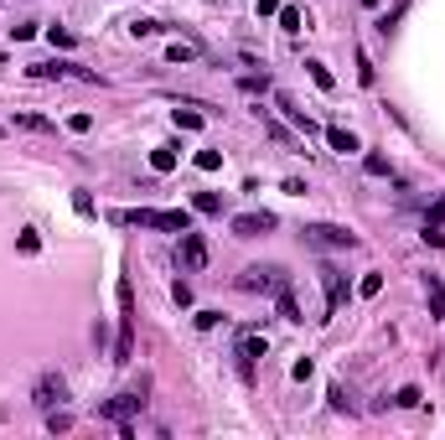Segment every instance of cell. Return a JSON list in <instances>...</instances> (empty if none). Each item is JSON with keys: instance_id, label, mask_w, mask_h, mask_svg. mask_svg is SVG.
<instances>
[{"instance_id": "obj_1", "label": "cell", "mask_w": 445, "mask_h": 440, "mask_svg": "<svg viewBox=\"0 0 445 440\" xmlns=\"http://www.w3.org/2000/svg\"><path fill=\"white\" fill-rule=\"evenodd\" d=\"M109 223L119 228H166V233H187L192 212L187 208H135V212H109Z\"/></svg>"}, {"instance_id": "obj_2", "label": "cell", "mask_w": 445, "mask_h": 440, "mask_svg": "<svg viewBox=\"0 0 445 440\" xmlns=\"http://www.w3.org/2000/svg\"><path fill=\"white\" fill-rule=\"evenodd\" d=\"M238 290H254V295H280V290H290V275H285L280 265H249L244 275H238Z\"/></svg>"}, {"instance_id": "obj_3", "label": "cell", "mask_w": 445, "mask_h": 440, "mask_svg": "<svg viewBox=\"0 0 445 440\" xmlns=\"http://www.w3.org/2000/svg\"><path fill=\"white\" fill-rule=\"evenodd\" d=\"M31 404L47 415V409H62L68 404V378H62L58 368H47L42 378H36V389H31Z\"/></svg>"}, {"instance_id": "obj_4", "label": "cell", "mask_w": 445, "mask_h": 440, "mask_svg": "<svg viewBox=\"0 0 445 440\" xmlns=\"http://www.w3.org/2000/svg\"><path fill=\"white\" fill-rule=\"evenodd\" d=\"M305 243L311 249H357V233L337 228V223H305Z\"/></svg>"}, {"instance_id": "obj_5", "label": "cell", "mask_w": 445, "mask_h": 440, "mask_svg": "<svg viewBox=\"0 0 445 440\" xmlns=\"http://www.w3.org/2000/svg\"><path fill=\"white\" fill-rule=\"evenodd\" d=\"M145 409V378H140V389H129V394H114V399H104V404H99V415L104 419H129V415H140Z\"/></svg>"}, {"instance_id": "obj_6", "label": "cell", "mask_w": 445, "mask_h": 440, "mask_svg": "<svg viewBox=\"0 0 445 440\" xmlns=\"http://www.w3.org/2000/svg\"><path fill=\"white\" fill-rule=\"evenodd\" d=\"M31 78H78V83H104L99 73H88V68H78V62H62V58H52V62H31Z\"/></svg>"}, {"instance_id": "obj_7", "label": "cell", "mask_w": 445, "mask_h": 440, "mask_svg": "<svg viewBox=\"0 0 445 440\" xmlns=\"http://www.w3.org/2000/svg\"><path fill=\"white\" fill-rule=\"evenodd\" d=\"M176 265H181V269H207V239H202L197 228L181 233V243H176Z\"/></svg>"}, {"instance_id": "obj_8", "label": "cell", "mask_w": 445, "mask_h": 440, "mask_svg": "<svg viewBox=\"0 0 445 440\" xmlns=\"http://www.w3.org/2000/svg\"><path fill=\"white\" fill-rule=\"evenodd\" d=\"M264 352H270V342H264V337L249 326V332L238 337V373H244V378H254V363L264 358Z\"/></svg>"}, {"instance_id": "obj_9", "label": "cell", "mask_w": 445, "mask_h": 440, "mask_svg": "<svg viewBox=\"0 0 445 440\" xmlns=\"http://www.w3.org/2000/svg\"><path fill=\"white\" fill-rule=\"evenodd\" d=\"M270 228H275V212H238L233 218L238 239H259V233H270Z\"/></svg>"}, {"instance_id": "obj_10", "label": "cell", "mask_w": 445, "mask_h": 440, "mask_svg": "<svg viewBox=\"0 0 445 440\" xmlns=\"http://www.w3.org/2000/svg\"><path fill=\"white\" fill-rule=\"evenodd\" d=\"M275 104L285 109V119H290V125L301 130V135H316V119L305 114V109H295V99H290V93H275Z\"/></svg>"}, {"instance_id": "obj_11", "label": "cell", "mask_w": 445, "mask_h": 440, "mask_svg": "<svg viewBox=\"0 0 445 440\" xmlns=\"http://www.w3.org/2000/svg\"><path fill=\"white\" fill-rule=\"evenodd\" d=\"M321 280H327V316H337L342 301H347V280H342L337 269H321Z\"/></svg>"}, {"instance_id": "obj_12", "label": "cell", "mask_w": 445, "mask_h": 440, "mask_svg": "<svg viewBox=\"0 0 445 440\" xmlns=\"http://www.w3.org/2000/svg\"><path fill=\"white\" fill-rule=\"evenodd\" d=\"M327 145H331V151H342V156L363 151V145H357V135H352V130H342V125H327Z\"/></svg>"}, {"instance_id": "obj_13", "label": "cell", "mask_w": 445, "mask_h": 440, "mask_svg": "<svg viewBox=\"0 0 445 440\" xmlns=\"http://www.w3.org/2000/svg\"><path fill=\"white\" fill-rule=\"evenodd\" d=\"M424 295H430V316H445V285H440V275H424Z\"/></svg>"}, {"instance_id": "obj_14", "label": "cell", "mask_w": 445, "mask_h": 440, "mask_svg": "<svg viewBox=\"0 0 445 440\" xmlns=\"http://www.w3.org/2000/svg\"><path fill=\"white\" fill-rule=\"evenodd\" d=\"M151 171H176V145H155V151H151Z\"/></svg>"}, {"instance_id": "obj_15", "label": "cell", "mask_w": 445, "mask_h": 440, "mask_svg": "<svg viewBox=\"0 0 445 440\" xmlns=\"http://www.w3.org/2000/svg\"><path fill=\"white\" fill-rule=\"evenodd\" d=\"M275 311H280L285 321H305V316H301V306H295V295H290V290H280V295H275Z\"/></svg>"}, {"instance_id": "obj_16", "label": "cell", "mask_w": 445, "mask_h": 440, "mask_svg": "<svg viewBox=\"0 0 445 440\" xmlns=\"http://www.w3.org/2000/svg\"><path fill=\"white\" fill-rule=\"evenodd\" d=\"M327 399H331V409H342V415H357V404H352V394L342 389V383H331V389H327Z\"/></svg>"}, {"instance_id": "obj_17", "label": "cell", "mask_w": 445, "mask_h": 440, "mask_svg": "<svg viewBox=\"0 0 445 440\" xmlns=\"http://www.w3.org/2000/svg\"><path fill=\"white\" fill-rule=\"evenodd\" d=\"M305 73H311V83H316V88H337V78H331V73H327V62H305Z\"/></svg>"}, {"instance_id": "obj_18", "label": "cell", "mask_w": 445, "mask_h": 440, "mask_svg": "<svg viewBox=\"0 0 445 440\" xmlns=\"http://www.w3.org/2000/svg\"><path fill=\"white\" fill-rule=\"evenodd\" d=\"M192 208H197V212H212V218H218V212H222V197H218V192H197V197H192Z\"/></svg>"}, {"instance_id": "obj_19", "label": "cell", "mask_w": 445, "mask_h": 440, "mask_svg": "<svg viewBox=\"0 0 445 440\" xmlns=\"http://www.w3.org/2000/svg\"><path fill=\"white\" fill-rule=\"evenodd\" d=\"M363 166H368V176H394L388 156H378V151H368V156H363Z\"/></svg>"}, {"instance_id": "obj_20", "label": "cell", "mask_w": 445, "mask_h": 440, "mask_svg": "<svg viewBox=\"0 0 445 440\" xmlns=\"http://www.w3.org/2000/svg\"><path fill=\"white\" fill-rule=\"evenodd\" d=\"M192 58H197V47H192V42H171V47H166V62H192Z\"/></svg>"}, {"instance_id": "obj_21", "label": "cell", "mask_w": 445, "mask_h": 440, "mask_svg": "<svg viewBox=\"0 0 445 440\" xmlns=\"http://www.w3.org/2000/svg\"><path fill=\"white\" fill-rule=\"evenodd\" d=\"M16 125H21V130H36V135H47V130H58L52 119H42V114H16Z\"/></svg>"}, {"instance_id": "obj_22", "label": "cell", "mask_w": 445, "mask_h": 440, "mask_svg": "<svg viewBox=\"0 0 445 440\" xmlns=\"http://www.w3.org/2000/svg\"><path fill=\"white\" fill-rule=\"evenodd\" d=\"M280 26H285V32L295 36V32H301V26H305V16L295 11V5H280Z\"/></svg>"}, {"instance_id": "obj_23", "label": "cell", "mask_w": 445, "mask_h": 440, "mask_svg": "<svg viewBox=\"0 0 445 440\" xmlns=\"http://www.w3.org/2000/svg\"><path fill=\"white\" fill-rule=\"evenodd\" d=\"M47 430L58 435V430H73V415L68 409H47Z\"/></svg>"}, {"instance_id": "obj_24", "label": "cell", "mask_w": 445, "mask_h": 440, "mask_svg": "<svg viewBox=\"0 0 445 440\" xmlns=\"http://www.w3.org/2000/svg\"><path fill=\"white\" fill-rule=\"evenodd\" d=\"M420 389H414V383H404V389H398V394H394V404H404V409H414V404H420Z\"/></svg>"}, {"instance_id": "obj_25", "label": "cell", "mask_w": 445, "mask_h": 440, "mask_svg": "<svg viewBox=\"0 0 445 440\" xmlns=\"http://www.w3.org/2000/svg\"><path fill=\"white\" fill-rule=\"evenodd\" d=\"M404 11H409V0H398L394 11H388V16H383V21H378V32H383V36H388V32H394V26H398V16H404Z\"/></svg>"}, {"instance_id": "obj_26", "label": "cell", "mask_w": 445, "mask_h": 440, "mask_svg": "<svg viewBox=\"0 0 445 440\" xmlns=\"http://www.w3.org/2000/svg\"><path fill=\"white\" fill-rule=\"evenodd\" d=\"M129 32H135V36H155V32H161V21H151V16H135V21H129Z\"/></svg>"}, {"instance_id": "obj_27", "label": "cell", "mask_w": 445, "mask_h": 440, "mask_svg": "<svg viewBox=\"0 0 445 440\" xmlns=\"http://www.w3.org/2000/svg\"><path fill=\"white\" fill-rule=\"evenodd\" d=\"M378 290H383V275H363L357 280V295H368V301H373Z\"/></svg>"}, {"instance_id": "obj_28", "label": "cell", "mask_w": 445, "mask_h": 440, "mask_svg": "<svg viewBox=\"0 0 445 440\" xmlns=\"http://www.w3.org/2000/svg\"><path fill=\"white\" fill-rule=\"evenodd\" d=\"M176 125H181V130H202V114H197V109H176Z\"/></svg>"}, {"instance_id": "obj_29", "label": "cell", "mask_w": 445, "mask_h": 440, "mask_svg": "<svg viewBox=\"0 0 445 440\" xmlns=\"http://www.w3.org/2000/svg\"><path fill=\"white\" fill-rule=\"evenodd\" d=\"M16 249H21V254H36V249H42V239H36V228H21V239H16Z\"/></svg>"}, {"instance_id": "obj_30", "label": "cell", "mask_w": 445, "mask_h": 440, "mask_svg": "<svg viewBox=\"0 0 445 440\" xmlns=\"http://www.w3.org/2000/svg\"><path fill=\"white\" fill-rule=\"evenodd\" d=\"M47 42H52V47H73V42H78V36H73L68 26H47Z\"/></svg>"}, {"instance_id": "obj_31", "label": "cell", "mask_w": 445, "mask_h": 440, "mask_svg": "<svg viewBox=\"0 0 445 440\" xmlns=\"http://www.w3.org/2000/svg\"><path fill=\"white\" fill-rule=\"evenodd\" d=\"M222 166V151H197V171H218Z\"/></svg>"}, {"instance_id": "obj_32", "label": "cell", "mask_w": 445, "mask_h": 440, "mask_svg": "<svg viewBox=\"0 0 445 440\" xmlns=\"http://www.w3.org/2000/svg\"><path fill=\"white\" fill-rule=\"evenodd\" d=\"M68 130L73 135H88V130H94V114H68Z\"/></svg>"}, {"instance_id": "obj_33", "label": "cell", "mask_w": 445, "mask_h": 440, "mask_svg": "<svg viewBox=\"0 0 445 440\" xmlns=\"http://www.w3.org/2000/svg\"><path fill=\"white\" fill-rule=\"evenodd\" d=\"M73 208H78V218H94V197L88 192H73Z\"/></svg>"}, {"instance_id": "obj_34", "label": "cell", "mask_w": 445, "mask_h": 440, "mask_svg": "<svg viewBox=\"0 0 445 440\" xmlns=\"http://www.w3.org/2000/svg\"><path fill=\"white\" fill-rule=\"evenodd\" d=\"M357 78H363V83H373V78H378V73H373V58H368V52H357Z\"/></svg>"}, {"instance_id": "obj_35", "label": "cell", "mask_w": 445, "mask_h": 440, "mask_svg": "<svg viewBox=\"0 0 445 440\" xmlns=\"http://www.w3.org/2000/svg\"><path fill=\"white\" fill-rule=\"evenodd\" d=\"M238 88H244V93H264V88H270V78H259V73H249V78L238 83Z\"/></svg>"}, {"instance_id": "obj_36", "label": "cell", "mask_w": 445, "mask_h": 440, "mask_svg": "<svg viewBox=\"0 0 445 440\" xmlns=\"http://www.w3.org/2000/svg\"><path fill=\"white\" fill-rule=\"evenodd\" d=\"M440 223H445V197H440V202L430 208V218H424V228H440Z\"/></svg>"}, {"instance_id": "obj_37", "label": "cell", "mask_w": 445, "mask_h": 440, "mask_svg": "<svg viewBox=\"0 0 445 440\" xmlns=\"http://www.w3.org/2000/svg\"><path fill=\"white\" fill-rule=\"evenodd\" d=\"M218 321H222L218 311H197V326H202V332H212V326H218Z\"/></svg>"}]
</instances>
